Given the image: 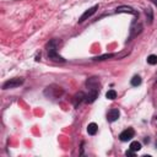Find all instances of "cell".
I'll list each match as a JSON object with an SVG mask.
<instances>
[{"label":"cell","instance_id":"obj_6","mask_svg":"<svg viewBox=\"0 0 157 157\" xmlns=\"http://www.w3.org/2000/svg\"><path fill=\"white\" fill-rule=\"evenodd\" d=\"M115 13H117V14H123V13H125V14H133V15H135V16H139V14L136 13L135 10H134L133 8H130V6H126V5H121V6H118L117 9H115Z\"/></svg>","mask_w":157,"mask_h":157},{"label":"cell","instance_id":"obj_18","mask_svg":"<svg viewBox=\"0 0 157 157\" xmlns=\"http://www.w3.org/2000/svg\"><path fill=\"white\" fill-rule=\"evenodd\" d=\"M152 3H154V4H155V6H156V8H157V0H152Z\"/></svg>","mask_w":157,"mask_h":157},{"label":"cell","instance_id":"obj_14","mask_svg":"<svg viewBox=\"0 0 157 157\" xmlns=\"http://www.w3.org/2000/svg\"><path fill=\"white\" fill-rule=\"evenodd\" d=\"M106 97L108 98V100L113 101V100H115V98H117V92H115L114 90H109L107 94H106Z\"/></svg>","mask_w":157,"mask_h":157},{"label":"cell","instance_id":"obj_2","mask_svg":"<svg viewBox=\"0 0 157 157\" xmlns=\"http://www.w3.org/2000/svg\"><path fill=\"white\" fill-rule=\"evenodd\" d=\"M142 31V25L140 24V22H133V25L130 27V36H129V40L135 38L136 36H139V34L141 33Z\"/></svg>","mask_w":157,"mask_h":157},{"label":"cell","instance_id":"obj_3","mask_svg":"<svg viewBox=\"0 0 157 157\" xmlns=\"http://www.w3.org/2000/svg\"><path fill=\"white\" fill-rule=\"evenodd\" d=\"M134 135H135V131H134V129H131V128H128V129H125L124 131H121L120 133V135H119V139L121 141H130L131 139L134 137Z\"/></svg>","mask_w":157,"mask_h":157},{"label":"cell","instance_id":"obj_13","mask_svg":"<svg viewBox=\"0 0 157 157\" xmlns=\"http://www.w3.org/2000/svg\"><path fill=\"white\" fill-rule=\"evenodd\" d=\"M114 54L113 53H109V54H103V55H100V57H96L94 60L96 61H102V60H106V59H109V58H113Z\"/></svg>","mask_w":157,"mask_h":157},{"label":"cell","instance_id":"obj_9","mask_svg":"<svg viewBox=\"0 0 157 157\" xmlns=\"http://www.w3.org/2000/svg\"><path fill=\"white\" fill-rule=\"evenodd\" d=\"M98 97V90H92L89 92V95L85 96V102L86 103H92L96 101V98Z\"/></svg>","mask_w":157,"mask_h":157},{"label":"cell","instance_id":"obj_12","mask_svg":"<svg viewBox=\"0 0 157 157\" xmlns=\"http://www.w3.org/2000/svg\"><path fill=\"white\" fill-rule=\"evenodd\" d=\"M130 150H133L134 152H136V151H140L141 150V144L139 141H133L130 144Z\"/></svg>","mask_w":157,"mask_h":157},{"label":"cell","instance_id":"obj_11","mask_svg":"<svg viewBox=\"0 0 157 157\" xmlns=\"http://www.w3.org/2000/svg\"><path fill=\"white\" fill-rule=\"evenodd\" d=\"M145 15H146L147 22L151 25V24H152V21H154V13H152V9H151V8L145 9Z\"/></svg>","mask_w":157,"mask_h":157},{"label":"cell","instance_id":"obj_17","mask_svg":"<svg viewBox=\"0 0 157 157\" xmlns=\"http://www.w3.org/2000/svg\"><path fill=\"white\" fill-rule=\"evenodd\" d=\"M125 155H126V156H134L135 154H134L133 150H129V151H126V152H125Z\"/></svg>","mask_w":157,"mask_h":157},{"label":"cell","instance_id":"obj_8","mask_svg":"<svg viewBox=\"0 0 157 157\" xmlns=\"http://www.w3.org/2000/svg\"><path fill=\"white\" fill-rule=\"evenodd\" d=\"M86 85L87 87L90 89V91L92 90H98V85H100V81H98L97 77H91L86 81Z\"/></svg>","mask_w":157,"mask_h":157},{"label":"cell","instance_id":"obj_10","mask_svg":"<svg viewBox=\"0 0 157 157\" xmlns=\"http://www.w3.org/2000/svg\"><path fill=\"white\" fill-rule=\"evenodd\" d=\"M98 131V125L96 123H90L87 125V133L90 135H96V133Z\"/></svg>","mask_w":157,"mask_h":157},{"label":"cell","instance_id":"obj_15","mask_svg":"<svg viewBox=\"0 0 157 157\" xmlns=\"http://www.w3.org/2000/svg\"><path fill=\"white\" fill-rule=\"evenodd\" d=\"M131 85L133 86H139V85H141V77L139 76V75H135L133 79H131Z\"/></svg>","mask_w":157,"mask_h":157},{"label":"cell","instance_id":"obj_16","mask_svg":"<svg viewBox=\"0 0 157 157\" xmlns=\"http://www.w3.org/2000/svg\"><path fill=\"white\" fill-rule=\"evenodd\" d=\"M147 63L150 64V65H156L157 64V55H154L151 54L147 57Z\"/></svg>","mask_w":157,"mask_h":157},{"label":"cell","instance_id":"obj_1","mask_svg":"<svg viewBox=\"0 0 157 157\" xmlns=\"http://www.w3.org/2000/svg\"><path fill=\"white\" fill-rule=\"evenodd\" d=\"M24 84V79L22 77H14V79H10L8 80L3 85V89L4 90H10V89H16V87L21 86Z\"/></svg>","mask_w":157,"mask_h":157},{"label":"cell","instance_id":"obj_7","mask_svg":"<svg viewBox=\"0 0 157 157\" xmlns=\"http://www.w3.org/2000/svg\"><path fill=\"white\" fill-rule=\"evenodd\" d=\"M120 117V112H119V109L117 108H113V109H110L108 114H107V120L110 121V123H113V121L115 120H118Z\"/></svg>","mask_w":157,"mask_h":157},{"label":"cell","instance_id":"obj_5","mask_svg":"<svg viewBox=\"0 0 157 157\" xmlns=\"http://www.w3.org/2000/svg\"><path fill=\"white\" fill-rule=\"evenodd\" d=\"M47 50H48V58L49 59L54 60V61H61V63L65 61V59H64L63 57H60L59 54H58V52H57L55 48H49Z\"/></svg>","mask_w":157,"mask_h":157},{"label":"cell","instance_id":"obj_4","mask_svg":"<svg viewBox=\"0 0 157 157\" xmlns=\"http://www.w3.org/2000/svg\"><path fill=\"white\" fill-rule=\"evenodd\" d=\"M97 9H98V5H94V6H92V8H90L89 10H86L85 13H84L82 15H81V17H80V19H79V24H82L84 21L89 20L90 17H91V16L94 15V14L96 13V11H97Z\"/></svg>","mask_w":157,"mask_h":157}]
</instances>
